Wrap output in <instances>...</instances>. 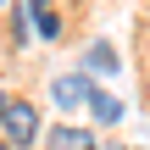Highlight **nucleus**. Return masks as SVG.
I'll return each mask as SVG.
<instances>
[{
  "mask_svg": "<svg viewBox=\"0 0 150 150\" xmlns=\"http://www.w3.org/2000/svg\"><path fill=\"white\" fill-rule=\"evenodd\" d=\"M89 111H95V122H100V128H111V122L122 117V100H117V95H106V89H95V95H89Z\"/></svg>",
  "mask_w": 150,
  "mask_h": 150,
  "instance_id": "20e7f679",
  "label": "nucleus"
},
{
  "mask_svg": "<svg viewBox=\"0 0 150 150\" xmlns=\"http://www.w3.org/2000/svg\"><path fill=\"white\" fill-rule=\"evenodd\" d=\"M89 78L83 72H67V78H56V106H89Z\"/></svg>",
  "mask_w": 150,
  "mask_h": 150,
  "instance_id": "7ed1b4c3",
  "label": "nucleus"
},
{
  "mask_svg": "<svg viewBox=\"0 0 150 150\" xmlns=\"http://www.w3.org/2000/svg\"><path fill=\"white\" fill-rule=\"evenodd\" d=\"M83 61H89V72H100V78H111V72H117V50H111L106 39H100V45H89V56H83Z\"/></svg>",
  "mask_w": 150,
  "mask_h": 150,
  "instance_id": "39448f33",
  "label": "nucleus"
},
{
  "mask_svg": "<svg viewBox=\"0 0 150 150\" xmlns=\"http://www.w3.org/2000/svg\"><path fill=\"white\" fill-rule=\"evenodd\" d=\"M33 22H39V33H45V39H61V17H56V11H39Z\"/></svg>",
  "mask_w": 150,
  "mask_h": 150,
  "instance_id": "423d86ee",
  "label": "nucleus"
},
{
  "mask_svg": "<svg viewBox=\"0 0 150 150\" xmlns=\"http://www.w3.org/2000/svg\"><path fill=\"white\" fill-rule=\"evenodd\" d=\"M0 139H6V145H17V150L39 145V139H45L39 106H33V100H6V111H0Z\"/></svg>",
  "mask_w": 150,
  "mask_h": 150,
  "instance_id": "f257e3e1",
  "label": "nucleus"
},
{
  "mask_svg": "<svg viewBox=\"0 0 150 150\" xmlns=\"http://www.w3.org/2000/svg\"><path fill=\"white\" fill-rule=\"evenodd\" d=\"M0 6H11V0H0Z\"/></svg>",
  "mask_w": 150,
  "mask_h": 150,
  "instance_id": "1a4fd4ad",
  "label": "nucleus"
},
{
  "mask_svg": "<svg viewBox=\"0 0 150 150\" xmlns=\"http://www.w3.org/2000/svg\"><path fill=\"white\" fill-rule=\"evenodd\" d=\"M0 150H17V145H6V139H0Z\"/></svg>",
  "mask_w": 150,
  "mask_h": 150,
  "instance_id": "6e6552de",
  "label": "nucleus"
},
{
  "mask_svg": "<svg viewBox=\"0 0 150 150\" xmlns=\"http://www.w3.org/2000/svg\"><path fill=\"white\" fill-rule=\"evenodd\" d=\"M6 100H11V95H6V89H0V111H6Z\"/></svg>",
  "mask_w": 150,
  "mask_h": 150,
  "instance_id": "0eeeda50",
  "label": "nucleus"
},
{
  "mask_svg": "<svg viewBox=\"0 0 150 150\" xmlns=\"http://www.w3.org/2000/svg\"><path fill=\"white\" fill-rule=\"evenodd\" d=\"M45 150H95V134H89V128L61 122V128H50V134H45Z\"/></svg>",
  "mask_w": 150,
  "mask_h": 150,
  "instance_id": "f03ea898",
  "label": "nucleus"
},
{
  "mask_svg": "<svg viewBox=\"0 0 150 150\" xmlns=\"http://www.w3.org/2000/svg\"><path fill=\"white\" fill-rule=\"evenodd\" d=\"M145 6H150V0H145Z\"/></svg>",
  "mask_w": 150,
  "mask_h": 150,
  "instance_id": "9b49d317",
  "label": "nucleus"
},
{
  "mask_svg": "<svg viewBox=\"0 0 150 150\" xmlns=\"http://www.w3.org/2000/svg\"><path fill=\"white\" fill-rule=\"evenodd\" d=\"M145 95H150V89H145Z\"/></svg>",
  "mask_w": 150,
  "mask_h": 150,
  "instance_id": "9d476101",
  "label": "nucleus"
}]
</instances>
